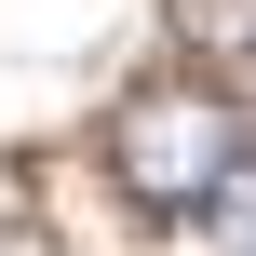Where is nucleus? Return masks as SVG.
<instances>
[{
  "label": "nucleus",
  "mask_w": 256,
  "mask_h": 256,
  "mask_svg": "<svg viewBox=\"0 0 256 256\" xmlns=\"http://www.w3.org/2000/svg\"><path fill=\"white\" fill-rule=\"evenodd\" d=\"M230 162H243V108H230L216 81H148V94H122V122H108V176H122V202H148V216H202V202L230 189Z\"/></svg>",
  "instance_id": "1"
},
{
  "label": "nucleus",
  "mask_w": 256,
  "mask_h": 256,
  "mask_svg": "<svg viewBox=\"0 0 256 256\" xmlns=\"http://www.w3.org/2000/svg\"><path fill=\"white\" fill-rule=\"evenodd\" d=\"M202 216H216V243H230V256H256V148L230 162V189H216Z\"/></svg>",
  "instance_id": "3"
},
{
  "label": "nucleus",
  "mask_w": 256,
  "mask_h": 256,
  "mask_svg": "<svg viewBox=\"0 0 256 256\" xmlns=\"http://www.w3.org/2000/svg\"><path fill=\"white\" fill-rule=\"evenodd\" d=\"M189 54H256V0H162Z\"/></svg>",
  "instance_id": "2"
}]
</instances>
